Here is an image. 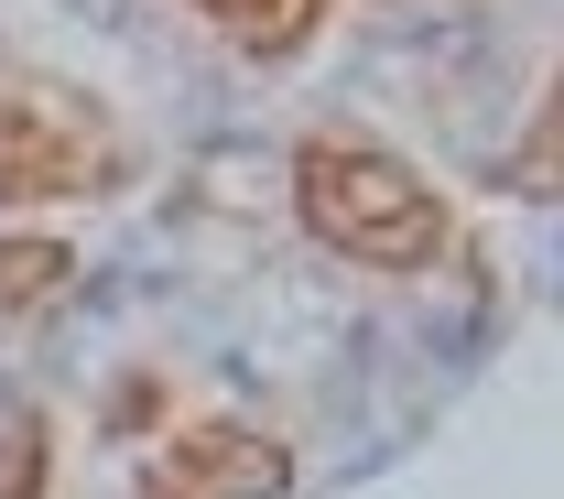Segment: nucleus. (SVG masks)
<instances>
[{
  "mask_svg": "<svg viewBox=\"0 0 564 499\" xmlns=\"http://www.w3.org/2000/svg\"><path fill=\"white\" fill-rule=\"evenodd\" d=\"M282 489H293V456L261 424H185L141 467V499H282Z\"/></svg>",
  "mask_w": 564,
  "mask_h": 499,
  "instance_id": "nucleus-3",
  "label": "nucleus"
},
{
  "mask_svg": "<svg viewBox=\"0 0 564 499\" xmlns=\"http://www.w3.org/2000/svg\"><path fill=\"white\" fill-rule=\"evenodd\" d=\"M120 185V142L87 98H0V207H55Z\"/></svg>",
  "mask_w": 564,
  "mask_h": 499,
  "instance_id": "nucleus-2",
  "label": "nucleus"
},
{
  "mask_svg": "<svg viewBox=\"0 0 564 499\" xmlns=\"http://www.w3.org/2000/svg\"><path fill=\"white\" fill-rule=\"evenodd\" d=\"M44 456H55L44 413H11L0 424V499H44Z\"/></svg>",
  "mask_w": 564,
  "mask_h": 499,
  "instance_id": "nucleus-6",
  "label": "nucleus"
},
{
  "mask_svg": "<svg viewBox=\"0 0 564 499\" xmlns=\"http://www.w3.org/2000/svg\"><path fill=\"white\" fill-rule=\"evenodd\" d=\"M293 217H304V239H326L337 261H369V272H423L456 239L445 196L380 142H304L293 152Z\"/></svg>",
  "mask_w": 564,
  "mask_h": 499,
  "instance_id": "nucleus-1",
  "label": "nucleus"
},
{
  "mask_svg": "<svg viewBox=\"0 0 564 499\" xmlns=\"http://www.w3.org/2000/svg\"><path fill=\"white\" fill-rule=\"evenodd\" d=\"M228 44H250V55H293L315 22H326V0H196Z\"/></svg>",
  "mask_w": 564,
  "mask_h": 499,
  "instance_id": "nucleus-4",
  "label": "nucleus"
},
{
  "mask_svg": "<svg viewBox=\"0 0 564 499\" xmlns=\"http://www.w3.org/2000/svg\"><path fill=\"white\" fill-rule=\"evenodd\" d=\"M76 283V250L66 239H0V315H33Z\"/></svg>",
  "mask_w": 564,
  "mask_h": 499,
  "instance_id": "nucleus-5",
  "label": "nucleus"
},
{
  "mask_svg": "<svg viewBox=\"0 0 564 499\" xmlns=\"http://www.w3.org/2000/svg\"><path fill=\"white\" fill-rule=\"evenodd\" d=\"M521 185H532V196L554 185V98H543V120H532V163H521Z\"/></svg>",
  "mask_w": 564,
  "mask_h": 499,
  "instance_id": "nucleus-7",
  "label": "nucleus"
}]
</instances>
